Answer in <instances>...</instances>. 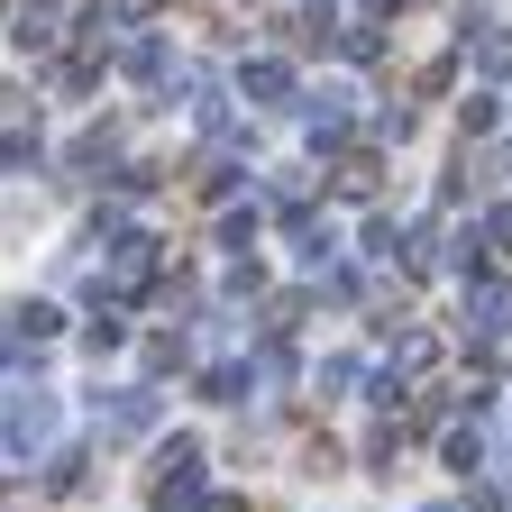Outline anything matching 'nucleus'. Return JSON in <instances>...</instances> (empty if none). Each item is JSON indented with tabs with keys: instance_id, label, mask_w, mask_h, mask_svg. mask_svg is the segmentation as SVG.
<instances>
[{
	"instance_id": "f03ea898",
	"label": "nucleus",
	"mask_w": 512,
	"mask_h": 512,
	"mask_svg": "<svg viewBox=\"0 0 512 512\" xmlns=\"http://www.w3.org/2000/svg\"><path fill=\"white\" fill-rule=\"evenodd\" d=\"M247 92L256 101H293V64H247Z\"/></svg>"
},
{
	"instance_id": "f257e3e1",
	"label": "nucleus",
	"mask_w": 512,
	"mask_h": 512,
	"mask_svg": "<svg viewBox=\"0 0 512 512\" xmlns=\"http://www.w3.org/2000/svg\"><path fill=\"white\" fill-rule=\"evenodd\" d=\"M128 83H138V92H156V101H174V46L138 37V46H128Z\"/></svg>"
},
{
	"instance_id": "20e7f679",
	"label": "nucleus",
	"mask_w": 512,
	"mask_h": 512,
	"mask_svg": "<svg viewBox=\"0 0 512 512\" xmlns=\"http://www.w3.org/2000/svg\"><path fill=\"white\" fill-rule=\"evenodd\" d=\"M485 74H494V83H512V37H485Z\"/></svg>"
},
{
	"instance_id": "39448f33",
	"label": "nucleus",
	"mask_w": 512,
	"mask_h": 512,
	"mask_svg": "<svg viewBox=\"0 0 512 512\" xmlns=\"http://www.w3.org/2000/svg\"><path fill=\"white\" fill-rule=\"evenodd\" d=\"M485 229H494V247H512V211H494V220H485Z\"/></svg>"
},
{
	"instance_id": "7ed1b4c3",
	"label": "nucleus",
	"mask_w": 512,
	"mask_h": 512,
	"mask_svg": "<svg viewBox=\"0 0 512 512\" xmlns=\"http://www.w3.org/2000/svg\"><path fill=\"white\" fill-rule=\"evenodd\" d=\"M46 421H55V412H46L37 394H28V403L10 412V448H37V439H46Z\"/></svg>"
}]
</instances>
